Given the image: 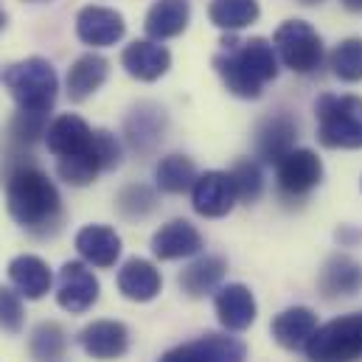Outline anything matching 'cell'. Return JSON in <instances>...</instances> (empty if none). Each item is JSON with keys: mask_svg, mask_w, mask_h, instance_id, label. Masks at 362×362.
<instances>
[{"mask_svg": "<svg viewBox=\"0 0 362 362\" xmlns=\"http://www.w3.org/2000/svg\"><path fill=\"white\" fill-rule=\"evenodd\" d=\"M214 309H216L219 323L228 332L250 329L256 323V315H259L256 298H253V292L245 284H225V286H219L216 298H214Z\"/></svg>", "mask_w": 362, "mask_h": 362, "instance_id": "cell-15", "label": "cell"}, {"mask_svg": "<svg viewBox=\"0 0 362 362\" xmlns=\"http://www.w3.org/2000/svg\"><path fill=\"white\" fill-rule=\"evenodd\" d=\"M160 289H163L160 270L146 259H129L118 270V292L135 303L155 300L160 295Z\"/></svg>", "mask_w": 362, "mask_h": 362, "instance_id": "cell-23", "label": "cell"}, {"mask_svg": "<svg viewBox=\"0 0 362 362\" xmlns=\"http://www.w3.org/2000/svg\"><path fill=\"white\" fill-rule=\"evenodd\" d=\"M236 202L239 199H236L230 172H205V175L197 177L194 188H191V205L205 219L228 216Z\"/></svg>", "mask_w": 362, "mask_h": 362, "instance_id": "cell-10", "label": "cell"}, {"mask_svg": "<svg viewBox=\"0 0 362 362\" xmlns=\"http://www.w3.org/2000/svg\"><path fill=\"white\" fill-rule=\"evenodd\" d=\"M334 236H337V242H340L343 247H349V245H354V242H362V230H354V228H349V225L340 228Z\"/></svg>", "mask_w": 362, "mask_h": 362, "instance_id": "cell-36", "label": "cell"}, {"mask_svg": "<svg viewBox=\"0 0 362 362\" xmlns=\"http://www.w3.org/2000/svg\"><path fill=\"white\" fill-rule=\"evenodd\" d=\"M278 59L300 76L315 74L323 65V40L306 20H286L272 37Z\"/></svg>", "mask_w": 362, "mask_h": 362, "instance_id": "cell-6", "label": "cell"}, {"mask_svg": "<svg viewBox=\"0 0 362 362\" xmlns=\"http://www.w3.org/2000/svg\"><path fill=\"white\" fill-rule=\"evenodd\" d=\"M6 208L11 219L37 239L59 233L65 211L54 180L34 160H8L6 166Z\"/></svg>", "mask_w": 362, "mask_h": 362, "instance_id": "cell-1", "label": "cell"}, {"mask_svg": "<svg viewBox=\"0 0 362 362\" xmlns=\"http://www.w3.org/2000/svg\"><path fill=\"white\" fill-rule=\"evenodd\" d=\"M48 132V112H25L17 110L14 118L8 121V149L11 152H31L37 141H42Z\"/></svg>", "mask_w": 362, "mask_h": 362, "instance_id": "cell-30", "label": "cell"}, {"mask_svg": "<svg viewBox=\"0 0 362 362\" xmlns=\"http://www.w3.org/2000/svg\"><path fill=\"white\" fill-rule=\"evenodd\" d=\"M191 20V3L188 0H155L152 8L146 11L144 28L149 34V40H172L188 28Z\"/></svg>", "mask_w": 362, "mask_h": 362, "instance_id": "cell-25", "label": "cell"}, {"mask_svg": "<svg viewBox=\"0 0 362 362\" xmlns=\"http://www.w3.org/2000/svg\"><path fill=\"white\" fill-rule=\"evenodd\" d=\"M228 272V262L222 256H199L177 275V284L188 298H205L214 292Z\"/></svg>", "mask_w": 362, "mask_h": 362, "instance_id": "cell-27", "label": "cell"}, {"mask_svg": "<svg viewBox=\"0 0 362 362\" xmlns=\"http://www.w3.org/2000/svg\"><path fill=\"white\" fill-rule=\"evenodd\" d=\"M362 289V264L346 253H334L317 275V292L326 300L354 298Z\"/></svg>", "mask_w": 362, "mask_h": 362, "instance_id": "cell-18", "label": "cell"}, {"mask_svg": "<svg viewBox=\"0 0 362 362\" xmlns=\"http://www.w3.org/2000/svg\"><path fill=\"white\" fill-rule=\"evenodd\" d=\"M25 3H51V0H25Z\"/></svg>", "mask_w": 362, "mask_h": 362, "instance_id": "cell-40", "label": "cell"}, {"mask_svg": "<svg viewBox=\"0 0 362 362\" xmlns=\"http://www.w3.org/2000/svg\"><path fill=\"white\" fill-rule=\"evenodd\" d=\"M127 34L124 14L107 6H85L76 14V37L93 48H110Z\"/></svg>", "mask_w": 362, "mask_h": 362, "instance_id": "cell-12", "label": "cell"}, {"mask_svg": "<svg viewBox=\"0 0 362 362\" xmlns=\"http://www.w3.org/2000/svg\"><path fill=\"white\" fill-rule=\"evenodd\" d=\"M98 278L93 275L88 262H68L59 270V281H57V303L71 312V315H82L93 309V303L98 300Z\"/></svg>", "mask_w": 362, "mask_h": 362, "instance_id": "cell-9", "label": "cell"}, {"mask_svg": "<svg viewBox=\"0 0 362 362\" xmlns=\"http://www.w3.org/2000/svg\"><path fill=\"white\" fill-rule=\"evenodd\" d=\"M166 129H169V115L163 107L152 104V101H141L129 115H127V124H124V132H127V141L132 149L138 152H152L163 144L166 138Z\"/></svg>", "mask_w": 362, "mask_h": 362, "instance_id": "cell-13", "label": "cell"}, {"mask_svg": "<svg viewBox=\"0 0 362 362\" xmlns=\"http://www.w3.org/2000/svg\"><path fill=\"white\" fill-rule=\"evenodd\" d=\"M202 250V236L188 219H172L152 236V253L160 262L191 259Z\"/></svg>", "mask_w": 362, "mask_h": 362, "instance_id": "cell-19", "label": "cell"}, {"mask_svg": "<svg viewBox=\"0 0 362 362\" xmlns=\"http://www.w3.org/2000/svg\"><path fill=\"white\" fill-rule=\"evenodd\" d=\"M93 132L90 124L74 112H65L59 118H54L48 124V132H45V144H48V152L59 160V158H74V155H82L93 146Z\"/></svg>", "mask_w": 362, "mask_h": 362, "instance_id": "cell-16", "label": "cell"}, {"mask_svg": "<svg viewBox=\"0 0 362 362\" xmlns=\"http://www.w3.org/2000/svg\"><path fill=\"white\" fill-rule=\"evenodd\" d=\"M121 65L138 82H158L172 68V54L158 40H135L124 48Z\"/></svg>", "mask_w": 362, "mask_h": 362, "instance_id": "cell-14", "label": "cell"}, {"mask_svg": "<svg viewBox=\"0 0 362 362\" xmlns=\"http://www.w3.org/2000/svg\"><path fill=\"white\" fill-rule=\"evenodd\" d=\"M79 343L93 360H121L129 351V329L121 320H95L82 329Z\"/></svg>", "mask_w": 362, "mask_h": 362, "instance_id": "cell-17", "label": "cell"}, {"mask_svg": "<svg viewBox=\"0 0 362 362\" xmlns=\"http://www.w3.org/2000/svg\"><path fill=\"white\" fill-rule=\"evenodd\" d=\"M230 177H233V188H236V199L239 202H256L264 191V175H262V166L253 160V158H245L239 160L233 169H230Z\"/></svg>", "mask_w": 362, "mask_h": 362, "instance_id": "cell-34", "label": "cell"}, {"mask_svg": "<svg viewBox=\"0 0 362 362\" xmlns=\"http://www.w3.org/2000/svg\"><path fill=\"white\" fill-rule=\"evenodd\" d=\"M28 351L31 357L40 362H51V360H62L65 351H68V332L57 323V320H45L40 323L31 337H28Z\"/></svg>", "mask_w": 362, "mask_h": 362, "instance_id": "cell-31", "label": "cell"}, {"mask_svg": "<svg viewBox=\"0 0 362 362\" xmlns=\"http://www.w3.org/2000/svg\"><path fill=\"white\" fill-rule=\"evenodd\" d=\"M8 281L25 300H40L51 292L54 275H51L48 262H42L40 256L23 253L8 262Z\"/></svg>", "mask_w": 362, "mask_h": 362, "instance_id": "cell-22", "label": "cell"}, {"mask_svg": "<svg viewBox=\"0 0 362 362\" xmlns=\"http://www.w3.org/2000/svg\"><path fill=\"white\" fill-rule=\"evenodd\" d=\"M317 141L326 149H362V98L326 93L315 101Z\"/></svg>", "mask_w": 362, "mask_h": 362, "instance_id": "cell-3", "label": "cell"}, {"mask_svg": "<svg viewBox=\"0 0 362 362\" xmlns=\"http://www.w3.org/2000/svg\"><path fill=\"white\" fill-rule=\"evenodd\" d=\"M349 11H362V0H340Z\"/></svg>", "mask_w": 362, "mask_h": 362, "instance_id": "cell-37", "label": "cell"}, {"mask_svg": "<svg viewBox=\"0 0 362 362\" xmlns=\"http://www.w3.org/2000/svg\"><path fill=\"white\" fill-rule=\"evenodd\" d=\"M3 85L25 112H51L59 95V76L42 57H28L3 71Z\"/></svg>", "mask_w": 362, "mask_h": 362, "instance_id": "cell-2", "label": "cell"}, {"mask_svg": "<svg viewBox=\"0 0 362 362\" xmlns=\"http://www.w3.org/2000/svg\"><path fill=\"white\" fill-rule=\"evenodd\" d=\"M312 362H357L362 360V312L317 326L309 346L303 349Z\"/></svg>", "mask_w": 362, "mask_h": 362, "instance_id": "cell-4", "label": "cell"}, {"mask_svg": "<svg viewBox=\"0 0 362 362\" xmlns=\"http://www.w3.org/2000/svg\"><path fill=\"white\" fill-rule=\"evenodd\" d=\"M323 180V163L312 149H292L275 163V182L281 197L306 199Z\"/></svg>", "mask_w": 362, "mask_h": 362, "instance_id": "cell-7", "label": "cell"}, {"mask_svg": "<svg viewBox=\"0 0 362 362\" xmlns=\"http://www.w3.org/2000/svg\"><path fill=\"white\" fill-rule=\"evenodd\" d=\"M121 158H124L121 141L110 129H95L93 132V146L88 152L57 160V175L68 182V185L85 188V185L95 182V177L101 172L118 169L121 166Z\"/></svg>", "mask_w": 362, "mask_h": 362, "instance_id": "cell-5", "label": "cell"}, {"mask_svg": "<svg viewBox=\"0 0 362 362\" xmlns=\"http://www.w3.org/2000/svg\"><path fill=\"white\" fill-rule=\"evenodd\" d=\"M295 141H298V118L284 110L275 115H267L256 127V135H253L256 155L264 163H278L286 152L295 149Z\"/></svg>", "mask_w": 362, "mask_h": 362, "instance_id": "cell-11", "label": "cell"}, {"mask_svg": "<svg viewBox=\"0 0 362 362\" xmlns=\"http://www.w3.org/2000/svg\"><path fill=\"white\" fill-rule=\"evenodd\" d=\"M259 0H211L208 17L222 31H242L259 20Z\"/></svg>", "mask_w": 362, "mask_h": 362, "instance_id": "cell-28", "label": "cell"}, {"mask_svg": "<svg viewBox=\"0 0 362 362\" xmlns=\"http://www.w3.org/2000/svg\"><path fill=\"white\" fill-rule=\"evenodd\" d=\"M158 208V197L149 185L144 182H135V185H127L118 191L115 197V211L124 216V219H144L149 216L152 211Z\"/></svg>", "mask_w": 362, "mask_h": 362, "instance_id": "cell-33", "label": "cell"}, {"mask_svg": "<svg viewBox=\"0 0 362 362\" xmlns=\"http://www.w3.org/2000/svg\"><path fill=\"white\" fill-rule=\"evenodd\" d=\"M3 25H6V11L0 8V28H3Z\"/></svg>", "mask_w": 362, "mask_h": 362, "instance_id": "cell-39", "label": "cell"}, {"mask_svg": "<svg viewBox=\"0 0 362 362\" xmlns=\"http://www.w3.org/2000/svg\"><path fill=\"white\" fill-rule=\"evenodd\" d=\"M222 45H225V51L214 57V68H216L219 79L225 82V88L239 98H259L264 93V82L245 65L233 40H225Z\"/></svg>", "mask_w": 362, "mask_h": 362, "instance_id": "cell-20", "label": "cell"}, {"mask_svg": "<svg viewBox=\"0 0 362 362\" xmlns=\"http://www.w3.org/2000/svg\"><path fill=\"white\" fill-rule=\"evenodd\" d=\"M76 250L93 267H112L121 256V236L107 225H85L76 233Z\"/></svg>", "mask_w": 362, "mask_h": 362, "instance_id": "cell-24", "label": "cell"}, {"mask_svg": "<svg viewBox=\"0 0 362 362\" xmlns=\"http://www.w3.org/2000/svg\"><path fill=\"white\" fill-rule=\"evenodd\" d=\"M110 76V62L98 54H85L68 68V98L71 101H85L98 90Z\"/></svg>", "mask_w": 362, "mask_h": 362, "instance_id": "cell-26", "label": "cell"}, {"mask_svg": "<svg viewBox=\"0 0 362 362\" xmlns=\"http://www.w3.org/2000/svg\"><path fill=\"white\" fill-rule=\"evenodd\" d=\"M298 3H303V6H317V3H323V0H298Z\"/></svg>", "mask_w": 362, "mask_h": 362, "instance_id": "cell-38", "label": "cell"}, {"mask_svg": "<svg viewBox=\"0 0 362 362\" xmlns=\"http://www.w3.org/2000/svg\"><path fill=\"white\" fill-rule=\"evenodd\" d=\"M20 298H23L20 292H11V289L0 286V332H8V334L23 332L25 309H23Z\"/></svg>", "mask_w": 362, "mask_h": 362, "instance_id": "cell-35", "label": "cell"}, {"mask_svg": "<svg viewBox=\"0 0 362 362\" xmlns=\"http://www.w3.org/2000/svg\"><path fill=\"white\" fill-rule=\"evenodd\" d=\"M197 166L191 158L185 155H166L158 166H155V182L163 194H185L194 188L197 182Z\"/></svg>", "mask_w": 362, "mask_h": 362, "instance_id": "cell-29", "label": "cell"}, {"mask_svg": "<svg viewBox=\"0 0 362 362\" xmlns=\"http://www.w3.org/2000/svg\"><path fill=\"white\" fill-rule=\"evenodd\" d=\"M247 349L242 340L230 334H202L191 343H182L177 349L166 351L158 362H245Z\"/></svg>", "mask_w": 362, "mask_h": 362, "instance_id": "cell-8", "label": "cell"}, {"mask_svg": "<svg viewBox=\"0 0 362 362\" xmlns=\"http://www.w3.org/2000/svg\"><path fill=\"white\" fill-rule=\"evenodd\" d=\"M332 74L340 82H362V40L360 37H349L343 40L334 51H332Z\"/></svg>", "mask_w": 362, "mask_h": 362, "instance_id": "cell-32", "label": "cell"}, {"mask_svg": "<svg viewBox=\"0 0 362 362\" xmlns=\"http://www.w3.org/2000/svg\"><path fill=\"white\" fill-rule=\"evenodd\" d=\"M272 340L281 349L300 351L309 346L312 334L317 332V315L309 306H289L281 315H275L270 323Z\"/></svg>", "mask_w": 362, "mask_h": 362, "instance_id": "cell-21", "label": "cell"}]
</instances>
